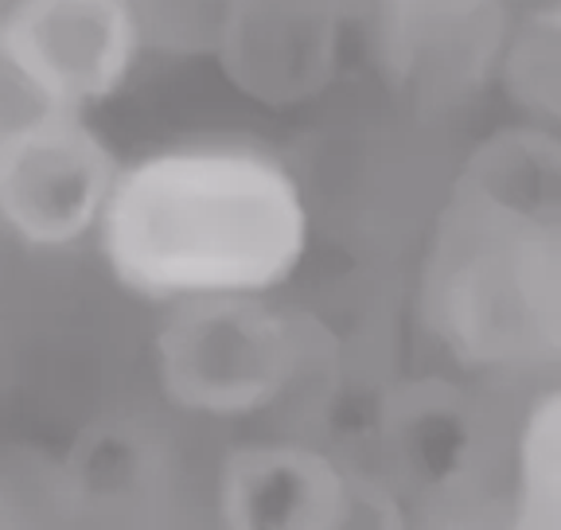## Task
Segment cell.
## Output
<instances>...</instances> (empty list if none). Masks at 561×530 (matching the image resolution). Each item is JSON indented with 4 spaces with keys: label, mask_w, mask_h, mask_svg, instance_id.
<instances>
[{
    "label": "cell",
    "mask_w": 561,
    "mask_h": 530,
    "mask_svg": "<svg viewBox=\"0 0 561 530\" xmlns=\"http://www.w3.org/2000/svg\"><path fill=\"white\" fill-rule=\"evenodd\" d=\"M98 230L125 289L192 304L277 289L305 257L308 211L277 160L195 145L117 172Z\"/></svg>",
    "instance_id": "6da1fadb"
},
{
    "label": "cell",
    "mask_w": 561,
    "mask_h": 530,
    "mask_svg": "<svg viewBox=\"0 0 561 530\" xmlns=\"http://www.w3.org/2000/svg\"><path fill=\"white\" fill-rule=\"evenodd\" d=\"M433 324L465 362L530 367L561 344L558 215L468 184L433 262Z\"/></svg>",
    "instance_id": "7a4b0ae2"
},
{
    "label": "cell",
    "mask_w": 561,
    "mask_h": 530,
    "mask_svg": "<svg viewBox=\"0 0 561 530\" xmlns=\"http://www.w3.org/2000/svg\"><path fill=\"white\" fill-rule=\"evenodd\" d=\"M297 362V332L262 297L180 304L157 336L160 387L180 410L203 417L265 410L293 382Z\"/></svg>",
    "instance_id": "3957f363"
},
{
    "label": "cell",
    "mask_w": 561,
    "mask_h": 530,
    "mask_svg": "<svg viewBox=\"0 0 561 530\" xmlns=\"http://www.w3.org/2000/svg\"><path fill=\"white\" fill-rule=\"evenodd\" d=\"M117 172L82 114H55L0 149V222L27 246H70L98 227Z\"/></svg>",
    "instance_id": "277c9868"
},
{
    "label": "cell",
    "mask_w": 561,
    "mask_h": 530,
    "mask_svg": "<svg viewBox=\"0 0 561 530\" xmlns=\"http://www.w3.org/2000/svg\"><path fill=\"white\" fill-rule=\"evenodd\" d=\"M137 47L133 0H16L0 24V51L75 114L122 87Z\"/></svg>",
    "instance_id": "5b68a950"
},
{
    "label": "cell",
    "mask_w": 561,
    "mask_h": 530,
    "mask_svg": "<svg viewBox=\"0 0 561 530\" xmlns=\"http://www.w3.org/2000/svg\"><path fill=\"white\" fill-rule=\"evenodd\" d=\"M347 484L305 445H245L219 472V519L227 530H340Z\"/></svg>",
    "instance_id": "8992f818"
},
{
    "label": "cell",
    "mask_w": 561,
    "mask_h": 530,
    "mask_svg": "<svg viewBox=\"0 0 561 530\" xmlns=\"http://www.w3.org/2000/svg\"><path fill=\"white\" fill-rule=\"evenodd\" d=\"M507 530H561V398L553 390L538 398L518 434Z\"/></svg>",
    "instance_id": "52a82bcc"
},
{
    "label": "cell",
    "mask_w": 561,
    "mask_h": 530,
    "mask_svg": "<svg viewBox=\"0 0 561 530\" xmlns=\"http://www.w3.org/2000/svg\"><path fill=\"white\" fill-rule=\"evenodd\" d=\"M55 114H75V110H62L59 102H51L9 55L0 51V149H9L24 132L51 122Z\"/></svg>",
    "instance_id": "ba28073f"
},
{
    "label": "cell",
    "mask_w": 561,
    "mask_h": 530,
    "mask_svg": "<svg viewBox=\"0 0 561 530\" xmlns=\"http://www.w3.org/2000/svg\"><path fill=\"white\" fill-rule=\"evenodd\" d=\"M340 530H410L402 522V511L382 487L370 484H347V507H343Z\"/></svg>",
    "instance_id": "9c48e42d"
},
{
    "label": "cell",
    "mask_w": 561,
    "mask_h": 530,
    "mask_svg": "<svg viewBox=\"0 0 561 530\" xmlns=\"http://www.w3.org/2000/svg\"><path fill=\"white\" fill-rule=\"evenodd\" d=\"M483 0H394V20L410 32L430 24H453L456 16H472Z\"/></svg>",
    "instance_id": "30bf717a"
},
{
    "label": "cell",
    "mask_w": 561,
    "mask_h": 530,
    "mask_svg": "<svg viewBox=\"0 0 561 530\" xmlns=\"http://www.w3.org/2000/svg\"><path fill=\"white\" fill-rule=\"evenodd\" d=\"M440 530H465V527H440Z\"/></svg>",
    "instance_id": "8fae6325"
},
{
    "label": "cell",
    "mask_w": 561,
    "mask_h": 530,
    "mask_svg": "<svg viewBox=\"0 0 561 530\" xmlns=\"http://www.w3.org/2000/svg\"><path fill=\"white\" fill-rule=\"evenodd\" d=\"M0 530H4V515H0Z\"/></svg>",
    "instance_id": "7c38bea8"
}]
</instances>
